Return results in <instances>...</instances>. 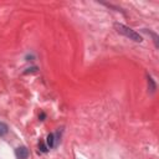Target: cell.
<instances>
[{"instance_id": "obj_1", "label": "cell", "mask_w": 159, "mask_h": 159, "mask_svg": "<svg viewBox=\"0 0 159 159\" xmlns=\"http://www.w3.org/2000/svg\"><path fill=\"white\" fill-rule=\"evenodd\" d=\"M114 27H116V30H117L119 34L124 35V36L128 37L129 40H133V41H135V42H142V41H143L142 36H140L138 32H135L134 30H132V29H129V27H127V26H124V25H122V24L116 22V24H114Z\"/></svg>"}, {"instance_id": "obj_2", "label": "cell", "mask_w": 159, "mask_h": 159, "mask_svg": "<svg viewBox=\"0 0 159 159\" xmlns=\"http://www.w3.org/2000/svg\"><path fill=\"white\" fill-rule=\"evenodd\" d=\"M15 154H16V157L19 159H27V157H29V149L26 147H19V148H16Z\"/></svg>"}, {"instance_id": "obj_3", "label": "cell", "mask_w": 159, "mask_h": 159, "mask_svg": "<svg viewBox=\"0 0 159 159\" xmlns=\"http://www.w3.org/2000/svg\"><path fill=\"white\" fill-rule=\"evenodd\" d=\"M46 143H47V148H52V147H55V137H53L52 133H50V134L47 135Z\"/></svg>"}, {"instance_id": "obj_4", "label": "cell", "mask_w": 159, "mask_h": 159, "mask_svg": "<svg viewBox=\"0 0 159 159\" xmlns=\"http://www.w3.org/2000/svg\"><path fill=\"white\" fill-rule=\"evenodd\" d=\"M7 130H9L7 125H6L5 123L0 122V137H1V135H5V134L7 133Z\"/></svg>"}, {"instance_id": "obj_5", "label": "cell", "mask_w": 159, "mask_h": 159, "mask_svg": "<svg viewBox=\"0 0 159 159\" xmlns=\"http://www.w3.org/2000/svg\"><path fill=\"white\" fill-rule=\"evenodd\" d=\"M39 148H40V150H41L42 153H47V150H48V148H47L42 142H40V143H39Z\"/></svg>"}, {"instance_id": "obj_6", "label": "cell", "mask_w": 159, "mask_h": 159, "mask_svg": "<svg viewBox=\"0 0 159 159\" xmlns=\"http://www.w3.org/2000/svg\"><path fill=\"white\" fill-rule=\"evenodd\" d=\"M148 82H149V84H150V91L153 92V91L155 89V84H154V82H153L152 77H148Z\"/></svg>"}, {"instance_id": "obj_7", "label": "cell", "mask_w": 159, "mask_h": 159, "mask_svg": "<svg viewBox=\"0 0 159 159\" xmlns=\"http://www.w3.org/2000/svg\"><path fill=\"white\" fill-rule=\"evenodd\" d=\"M45 117H46V114H45V113H41V114L39 116V118H40V120H43V119H45Z\"/></svg>"}]
</instances>
